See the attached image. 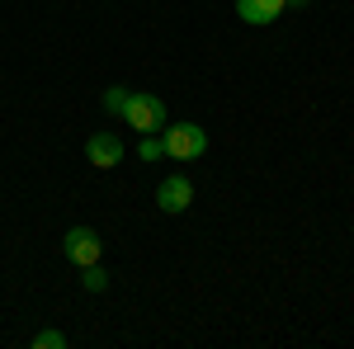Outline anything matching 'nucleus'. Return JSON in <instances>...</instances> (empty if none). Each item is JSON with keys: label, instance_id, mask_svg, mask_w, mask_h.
<instances>
[{"label": "nucleus", "instance_id": "9", "mask_svg": "<svg viewBox=\"0 0 354 349\" xmlns=\"http://www.w3.org/2000/svg\"><path fill=\"white\" fill-rule=\"evenodd\" d=\"M33 349H66V335L62 330H38L33 335Z\"/></svg>", "mask_w": 354, "mask_h": 349}, {"label": "nucleus", "instance_id": "3", "mask_svg": "<svg viewBox=\"0 0 354 349\" xmlns=\"http://www.w3.org/2000/svg\"><path fill=\"white\" fill-rule=\"evenodd\" d=\"M62 250H66V260L71 265H100V255H104V241H100V232L95 227H71L66 232V241H62Z\"/></svg>", "mask_w": 354, "mask_h": 349}, {"label": "nucleus", "instance_id": "10", "mask_svg": "<svg viewBox=\"0 0 354 349\" xmlns=\"http://www.w3.org/2000/svg\"><path fill=\"white\" fill-rule=\"evenodd\" d=\"M104 283H109V274H104V269H100V265H85V288H90V293H104Z\"/></svg>", "mask_w": 354, "mask_h": 349}, {"label": "nucleus", "instance_id": "2", "mask_svg": "<svg viewBox=\"0 0 354 349\" xmlns=\"http://www.w3.org/2000/svg\"><path fill=\"white\" fill-rule=\"evenodd\" d=\"M123 118H128V128H137V133H161L165 128V104L156 100V95H128V109H123Z\"/></svg>", "mask_w": 354, "mask_h": 349}, {"label": "nucleus", "instance_id": "1", "mask_svg": "<svg viewBox=\"0 0 354 349\" xmlns=\"http://www.w3.org/2000/svg\"><path fill=\"white\" fill-rule=\"evenodd\" d=\"M161 142H165V156L170 161H198L208 151V137L198 123H175V128H161Z\"/></svg>", "mask_w": 354, "mask_h": 349}, {"label": "nucleus", "instance_id": "6", "mask_svg": "<svg viewBox=\"0 0 354 349\" xmlns=\"http://www.w3.org/2000/svg\"><path fill=\"white\" fill-rule=\"evenodd\" d=\"M288 10V0H236V15L245 24H274Z\"/></svg>", "mask_w": 354, "mask_h": 349}, {"label": "nucleus", "instance_id": "5", "mask_svg": "<svg viewBox=\"0 0 354 349\" xmlns=\"http://www.w3.org/2000/svg\"><path fill=\"white\" fill-rule=\"evenodd\" d=\"M85 156H90V165H100V170H113V165L123 161V142L113 133H95L85 142Z\"/></svg>", "mask_w": 354, "mask_h": 349}, {"label": "nucleus", "instance_id": "11", "mask_svg": "<svg viewBox=\"0 0 354 349\" xmlns=\"http://www.w3.org/2000/svg\"><path fill=\"white\" fill-rule=\"evenodd\" d=\"M288 5H307V0H288Z\"/></svg>", "mask_w": 354, "mask_h": 349}, {"label": "nucleus", "instance_id": "4", "mask_svg": "<svg viewBox=\"0 0 354 349\" xmlns=\"http://www.w3.org/2000/svg\"><path fill=\"white\" fill-rule=\"evenodd\" d=\"M189 203H194V185L185 175H165L161 189H156V208L161 213H185Z\"/></svg>", "mask_w": 354, "mask_h": 349}, {"label": "nucleus", "instance_id": "7", "mask_svg": "<svg viewBox=\"0 0 354 349\" xmlns=\"http://www.w3.org/2000/svg\"><path fill=\"white\" fill-rule=\"evenodd\" d=\"M137 156L151 165V161H161L165 156V142H161V133H142V147H137Z\"/></svg>", "mask_w": 354, "mask_h": 349}, {"label": "nucleus", "instance_id": "8", "mask_svg": "<svg viewBox=\"0 0 354 349\" xmlns=\"http://www.w3.org/2000/svg\"><path fill=\"white\" fill-rule=\"evenodd\" d=\"M128 95H133V90H128V85H109V90H104V109H109V113H118V118H123V109H128Z\"/></svg>", "mask_w": 354, "mask_h": 349}]
</instances>
